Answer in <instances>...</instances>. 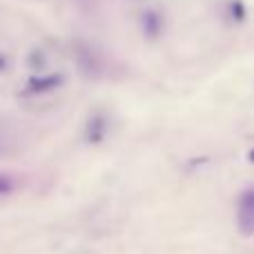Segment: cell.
I'll list each match as a JSON object with an SVG mask.
<instances>
[{"instance_id":"7a4b0ae2","label":"cell","mask_w":254,"mask_h":254,"mask_svg":"<svg viewBox=\"0 0 254 254\" xmlns=\"http://www.w3.org/2000/svg\"><path fill=\"white\" fill-rule=\"evenodd\" d=\"M105 131H107V121L103 119V116H92L89 119V123H87V138L89 140H101L103 136H105Z\"/></svg>"},{"instance_id":"277c9868","label":"cell","mask_w":254,"mask_h":254,"mask_svg":"<svg viewBox=\"0 0 254 254\" xmlns=\"http://www.w3.org/2000/svg\"><path fill=\"white\" fill-rule=\"evenodd\" d=\"M248 158H250V161L254 163V149H252V152H250V156H248Z\"/></svg>"},{"instance_id":"3957f363","label":"cell","mask_w":254,"mask_h":254,"mask_svg":"<svg viewBox=\"0 0 254 254\" xmlns=\"http://www.w3.org/2000/svg\"><path fill=\"white\" fill-rule=\"evenodd\" d=\"M11 190H13V181L9 179V176L0 174V194H7V192H11Z\"/></svg>"},{"instance_id":"6da1fadb","label":"cell","mask_w":254,"mask_h":254,"mask_svg":"<svg viewBox=\"0 0 254 254\" xmlns=\"http://www.w3.org/2000/svg\"><path fill=\"white\" fill-rule=\"evenodd\" d=\"M237 225L243 237H252L254 234V190L246 192L241 196V201H239Z\"/></svg>"}]
</instances>
